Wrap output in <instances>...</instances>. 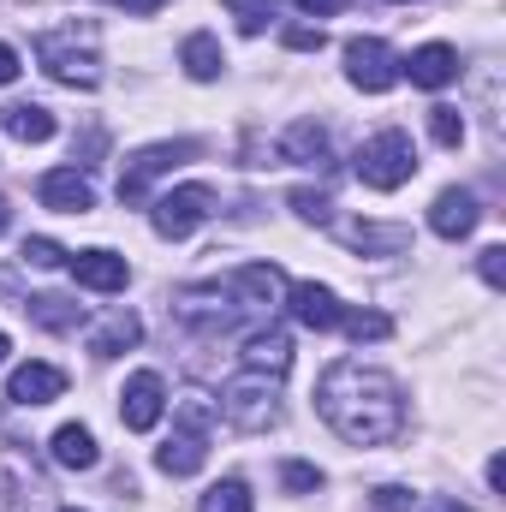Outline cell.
Returning <instances> with one entry per match:
<instances>
[{
    "label": "cell",
    "mask_w": 506,
    "mask_h": 512,
    "mask_svg": "<svg viewBox=\"0 0 506 512\" xmlns=\"http://www.w3.org/2000/svg\"><path fill=\"white\" fill-rule=\"evenodd\" d=\"M36 197H42L48 209H60V215H90V209H96V185H90L78 167H54V173H42Z\"/></svg>",
    "instance_id": "obj_11"
},
{
    "label": "cell",
    "mask_w": 506,
    "mask_h": 512,
    "mask_svg": "<svg viewBox=\"0 0 506 512\" xmlns=\"http://www.w3.org/2000/svg\"><path fill=\"white\" fill-rule=\"evenodd\" d=\"M251 489L239 483V477H221V483H209V495L197 501V512H251Z\"/></svg>",
    "instance_id": "obj_25"
},
{
    "label": "cell",
    "mask_w": 506,
    "mask_h": 512,
    "mask_svg": "<svg viewBox=\"0 0 506 512\" xmlns=\"http://www.w3.org/2000/svg\"><path fill=\"white\" fill-rule=\"evenodd\" d=\"M477 268H483V280H489L495 292H501V286H506V251H501V245H489V251H483V262H477Z\"/></svg>",
    "instance_id": "obj_34"
},
{
    "label": "cell",
    "mask_w": 506,
    "mask_h": 512,
    "mask_svg": "<svg viewBox=\"0 0 506 512\" xmlns=\"http://www.w3.org/2000/svg\"><path fill=\"white\" fill-rule=\"evenodd\" d=\"M18 72H24V66H18V48H6V42H0V90H6Z\"/></svg>",
    "instance_id": "obj_36"
},
{
    "label": "cell",
    "mask_w": 506,
    "mask_h": 512,
    "mask_svg": "<svg viewBox=\"0 0 506 512\" xmlns=\"http://www.w3.org/2000/svg\"><path fill=\"white\" fill-rule=\"evenodd\" d=\"M298 12H316V18H334V12H346L352 0H292Z\"/></svg>",
    "instance_id": "obj_35"
},
{
    "label": "cell",
    "mask_w": 506,
    "mask_h": 512,
    "mask_svg": "<svg viewBox=\"0 0 506 512\" xmlns=\"http://www.w3.org/2000/svg\"><path fill=\"white\" fill-rule=\"evenodd\" d=\"M292 209H298V221H310V227H328V221H334V197L316 191V185H298V191H292Z\"/></svg>",
    "instance_id": "obj_26"
},
{
    "label": "cell",
    "mask_w": 506,
    "mask_h": 512,
    "mask_svg": "<svg viewBox=\"0 0 506 512\" xmlns=\"http://www.w3.org/2000/svg\"><path fill=\"white\" fill-rule=\"evenodd\" d=\"M215 411H221L233 429H245V435L274 429V423H280V382L245 370V376H233V382L221 387V405H215Z\"/></svg>",
    "instance_id": "obj_5"
},
{
    "label": "cell",
    "mask_w": 506,
    "mask_h": 512,
    "mask_svg": "<svg viewBox=\"0 0 506 512\" xmlns=\"http://www.w3.org/2000/svg\"><path fill=\"white\" fill-rule=\"evenodd\" d=\"M24 262L30 268H66V251L54 239H24Z\"/></svg>",
    "instance_id": "obj_31"
},
{
    "label": "cell",
    "mask_w": 506,
    "mask_h": 512,
    "mask_svg": "<svg viewBox=\"0 0 506 512\" xmlns=\"http://www.w3.org/2000/svg\"><path fill=\"white\" fill-rule=\"evenodd\" d=\"M489 489H495V495L506 489V459H489Z\"/></svg>",
    "instance_id": "obj_37"
},
{
    "label": "cell",
    "mask_w": 506,
    "mask_h": 512,
    "mask_svg": "<svg viewBox=\"0 0 506 512\" xmlns=\"http://www.w3.org/2000/svg\"><path fill=\"white\" fill-rule=\"evenodd\" d=\"M215 423H221V411H215L203 393H185V399L173 405V435L161 441L155 465H161L167 477H197L203 459H209V435H215Z\"/></svg>",
    "instance_id": "obj_3"
},
{
    "label": "cell",
    "mask_w": 506,
    "mask_h": 512,
    "mask_svg": "<svg viewBox=\"0 0 506 512\" xmlns=\"http://www.w3.org/2000/svg\"><path fill=\"white\" fill-rule=\"evenodd\" d=\"M24 316H30L36 328H48V334H72V328L84 322V304H72V298H54V292H48V298H30V304H24Z\"/></svg>",
    "instance_id": "obj_24"
},
{
    "label": "cell",
    "mask_w": 506,
    "mask_h": 512,
    "mask_svg": "<svg viewBox=\"0 0 506 512\" xmlns=\"http://www.w3.org/2000/svg\"><path fill=\"white\" fill-rule=\"evenodd\" d=\"M179 66H185L197 84H209V78H221L227 54H221V42H215L209 30H197V36H185V48H179Z\"/></svg>",
    "instance_id": "obj_22"
},
{
    "label": "cell",
    "mask_w": 506,
    "mask_h": 512,
    "mask_svg": "<svg viewBox=\"0 0 506 512\" xmlns=\"http://www.w3.org/2000/svg\"><path fill=\"white\" fill-rule=\"evenodd\" d=\"M227 12L239 18V30H245V36H262V30H268V18H274V0H227Z\"/></svg>",
    "instance_id": "obj_29"
},
{
    "label": "cell",
    "mask_w": 506,
    "mask_h": 512,
    "mask_svg": "<svg viewBox=\"0 0 506 512\" xmlns=\"http://www.w3.org/2000/svg\"><path fill=\"white\" fill-rule=\"evenodd\" d=\"M114 6H131V12H137V0H114Z\"/></svg>",
    "instance_id": "obj_42"
},
{
    "label": "cell",
    "mask_w": 506,
    "mask_h": 512,
    "mask_svg": "<svg viewBox=\"0 0 506 512\" xmlns=\"http://www.w3.org/2000/svg\"><path fill=\"white\" fill-rule=\"evenodd\" d=\"M0 131L18 137V143H48L54 137V114L42 102H12V108H0Z\"/></svg>",
    "instance_id": "obj_19"
},
{
    "label": "cell",
    "mask_w": 506,
    "mask_h": 512,
    "mask_svg": "<svg viewBox=\"0 0 506 512\" xmlns=\"http://www.w3.org/2000/svg\"><path fill=\"white\" fill-rule=\"evenodd\" d=\"M316 405L328 417V429L352 447H387L399 429H405V399H399V382L381 376L370 364H328L322 382H316Z\"/></svg>",
    "instance_id": "obj_1"
},
{
    "label": "cell",
    "mask_w": 506,
    "mask_h": 512,
    "mask_svg": "<svg viewBox=\"0 0 506 512\" xmlns=\"http://www.w3.org/2000/svg\"><path fill=\"white\" fill-rule=\"evenodd\" d=\"M137 340H143V322H137L131 310H114V316L90 334V352H96V358H120V352L137 346Z\"/></svg>",
    "instance_id": "obj_21"
},
{
    "label": "cell",
    "mask_w": 506,
    "mask_h": 512,
    "mask_svg": "<svg viewBox=\"0 0 506 512\" xmlns=\"http://www.w3.org/2000/svg\"><path fill=\"white\" fill-rule=\"evenodd\" d=\"M161 411H167V382L155 370H137L126 382V393H120V423H126L131 435H149L161 423Z\"/></svg>",
    "instance_id": "obj_9"
},
{
    "label": "cell",
    "mask_w": 506,
    "mask_h": 512,
    "mask_svg": "<svg viewBox=\"0 0 506 512\" xmlns=\"http://www.w3.org/2000/svg\"><path fill=\"white\" fill-rule=\"evenodd\" d=\"M60 512H78V507H60Z\"/></svg>",
    "instance_id": "obj_43"
},
{
    "label": "cell",
    "mask_w": 506,
    "mask_h": 512,
    "mask_svg": "<svg viewBox=\"0 0 506 512\" xmlns=\"http://www.w3.org/2000/svg\"><path fill=\"white\" fill-rule=\"evenodd\" d=\"M6 227H12V203L0 197V233H6Z\"/></svg>",
    "instance_id": "obj_39"
},
{
    "label": "cell",
    "mask_w": 506,
    "mask_h": 512,
    "mask_svg": "<svg viewBox=\"0 0 506 512\" xmlns=\"http://www.w3.org/2000/svg\"><path fill=\"white\" fill-rule=\"evenodd\" d=\"M6 352H12V346H6V334H0V364H6Z\"/></svg>",
    "instance_id": "obj_41"
},
{
    "label": "cell",
    "mask_w": 506,
    "mask_h": 512,
    "mask_svg": "<svg viewBox=\"0 0 506 512\" xmlns=\"http://www.w3.org/2000/svg\"><path fill=\"white\" fill-rule=\"evenodd\" d=\"M411 173H417V143H411L399 126L376 131V137L358 149V179H364L370 191H399Z\"/></svg>",
    "instance_id": "obj_6"
},
{
    "label": "cell",
    "mask_w": 506,
    "mask_h": 512,
    "mask_svg": "<svg viewBox=\"0 0 506 512\" xmlns=\"http://www.w3.org/2000/svg\"><path fill=\"white\" fill-rule=\"evenodd\" d=\"M245 370L274 376V382L292 370V340H286V328H256L251 340H245Z\"/></svg>",
    "instance_id": "obj_17"
},
{
    "label": "cell",
    "mask_w": 506,
    "mask_h": 512,
    "mask_svg": "<svg viewBox=\"0 0 506 512\" xmlns=\"http://www.w3.org/2000/svg\"><path fill=\"white\" fill-rule=\"evenodd\" d=\"M215 215V191L209 185H173L167 197H155V209H149V221H155V233L161 239H191L203 221Z\"/></svg>",
    "instance_id": "obj_7"
},
{
    "label": "cell",
    "mask_w": 506,
    "mask_h": 512,
    "mask_svg": "<svg viewBox=\"0 0 506 512\" xmlns=\"http://www.w3.org/2000/svg\"><path fill=\"white\" fill-rule=\"evenodd\" d=\"M286 310H292L304 328H316V334H334V328L346 322V304H340L328 286H316V280H298V286H286Z\"/></svg>",
    "instance_id": "obj_10"
},
{
    "label": "cell",
    "mask_w": 506,
    "mask_h": 512,
    "mask_svg": "<svg viewBox=\"0 0 506 512\" xmlns=\"http://www.w3.org/2000/svg\"><path fill=\"white\" fill-rule=\"evenodd\" d=\"M161 6H167V0H137V12H143V18H149V12H161Z\"/></svg>",
    "instance_id": "obj_40"
},
{
    "label": "cell",
    "mask_w": 506,
    "mask_h": 512,
    "mask_svg": "<svg viewBox=\"0 0 506 512\" xmlns=\"http://www.w3.org/2000/svg\"><path fill=\"white\" fill-rule=\"evenodd\" d=\"M221 292H227V298H239V310H245V304H274V298L286 292V280H280V268H274V262H251V268L227 274V280H221Z\"/></svg>",
    "instance_id": "obj_15"
},
{
    "label": "cell",
    "mask_w": 506,
    "mask_h": 512,
    "mask_svg": "<svg viewBox=\"0 0 506 512\" xmlns=\"http://www.w3.org/2000/svg\"><path fill=\"white\" fill-rule=\"evenodd\" d=\"M280 155L298 161V167H328V161H334V143H328V131L316 126V120H298V126L286 131Z\"/></svg>",
    "instance_id": "obj_18"
},
{
    "label": "cell",
    "mask_w": 506,
    "mask_h": 512,
    "mask_svg": "<svg viewBox=\"0 0 506 512\" xmlns=\"http://www.w3.org/2000/svg\"><path fill=\"white\" fill-rule=\"evenodd\" d=\"M197 155H203V143H197V137L143 143V149H137V155L126 161V173H120V203H126V209H143V203H149V185H155L161 173H173V167L197 161Z\"/></svg>",
    "instance_id": "obj_4"
},
{
    "label": "cell",
    "mask_w": 506,
    "mask_h": 512,
    "mask_svg": "<svg viewBox=\"0 0 506 512\" xmlns=\"http://www.w3.org/2000/svg\"><path fill=\"white\" fill-rule=\"evenodd\" d=\"M96 459H102V447H96V435H90L84 423L54 429V465H66V471H96Z\"/></svg>",
    "instance_id": "obj_20"
},
{
    "label": "cell",
    "mask_w": 506,
    "mask_h": 512,
    "mask_svg": "<svg viewBox=\"0 0 506 512\" xmlns=\"http://www.w3.org/2000/svg\"><path fill=\"white\" fill-rule=\"evenodd\" d=\"M346 78L364 90V96H387L399 84V60L381 36H352L346 42Z\"/></svg>",
    "instance_id": "obj_8"
},
{
    "label": "cell",
    "mask_w": 506,
    "mask_h": 512,
    "mask_svg": "<svg viewBox=\"0 0 506 512\" xmlns=\"http://www.w3.org/2000/svg\"><path fill=\"white\" fill-rule=\"evenodd\" d=\"M280 42H286L292 54H322V48H328V36H322V30H310V24H292Z\"/></svg>",
    "instance_id": "obj_32"
},
{
    "label": "cell",
    "mask_w": 506,
    "mask_h": 512,
    "mask_svg": "<svg viewBox=\"0 0 506 512\" xmlns=\"http://www.w3.org/2000/svg\"><path fill=\"white\" fill-rule=\"evenodd\" d=\"M429 512H471L465 501H429Z\"/></svg>",
    "instance_id": "obj_38"
},
{
    "label": "cell",
    "mask_w": 506,
    "mask_h": 512,
    "mask_svg": "<svg viewBox=\"0 0 506 512\" xmlns=\"http://www.w3.org/2000/svg\"><path fill=\"white\" fill-rule=\"evenodd\" d=\"M60 393H66V370H54V364H18L12 382H6V399L12 405H48Z\"/></svg>",
    "instance_id": "obj_14"
},
{
    "label": "cell",
    "mask_w": 506,
    "mask_h": 512,
    "mask_svg": "<svg viewBox=\"0 0 506 512\" xmlns=\"http://www.w3.org/2000/svg\"><path fill=\"white\" fill-rule=\"evenodd\" d=\"M477 221H483V209H477V197H471V191H459V185H447V191L429 203V227H435L441 239H453V245H459V239H471V233H477Z\"/></svg>",
    "instance_id": "obj_12"
},
{
    "label": "cell",
    "mask_w": 506,
    "mask_h": 512,
    "mask_svg": "<svg viewBox=\"0 0 506 512\" xmlns=\"http://www.w3.org/2000/svg\"><path fill=\"white\" fill-rule=\"evenodd\" d=\"M280 483H286V495H316V489H322V471L304 465V459H286V465H280Z\"/></svg>",
    "instance_id": "obj_30"
},
{
    "label": "cell",
    "mask_w": 506,
    "mask_h": 512,
    "mask_svg": "<svg viewBox=\"0 0 506 512\" xmlns=\"http://www.w3.org/2000/svg\"><path fill=\"white\" fill-rule=\"evenodd\" d=\"M66 268H72V280L78 286H90V292H126V280H131V262L126 256H114V251H78V256H66Z\"/></svg>",
    "instance_id": "obj_13"
},
{
    "label": "cell",
    "mask_w": 506,
    "mask_h": 512,
    "mask_svg": "<svg viewBox=\"0 0 506 512\" xmlns=\"http://www.w3.org/2000/svg\"><path fill=\"white\" fill-rule=\"evenodd\" d=\"M429 131H435L441 149H459L465 143V114L459 108H429Z\"/></svg>",
    "instance_id": "obj_28"
},
{
    "label": "cell",
    "mask_w": 506,
    "mask_h": 512,
    "mask_svg": "<svg viewBox=\"0 0 506 512\" xmlns=\"http://www.w3.org/2000/svg\"><path fill=\"white\" fill-rule=\"evenodd\" d=\"M399 72H405L417 90H441V84H453V78H459V54H453L447 42H429V48H417Z\"/></svg>",
    "instance_id": "obj_16"
},
{
    "label": "cell",
    "mask_w": 506,
    "mask_h": 512,
    "mask_svg": "<svg viewBox=\"0 0 506 512\" xmlns=\"http://www.w3.org/2000/svg\"><path fill=\"white\" fill-rule=\"evenodd\" d=\"M370 507H376V512H405V507H411V489H399V483H381Z\"/></svg>",
    "instance_id": "obj_33"
},
{
    "label": "cell",
    "mask_w": 506,
    "mask_h": 512,
    "mask_svg": "<svg viewBox=\"0 0 506 512\" xmlns=\"http://www.w3.org/2000/svg\"><path fill=\"white\" fill-rule=\"evenodd\" d=\"M346 239H352V251L364 256H399L411 245V227H376V221H358V227H346Z\"/></svg>",
    "instance_id": "obj_23"
},
{
    "label": "cell",
    "mask_w": 506,
    "mask_h": 512,
    "mask_svg": "<svg viewBox=\"0 0 506 512\" xmlns=\"http://www.w3.org/2000/svg\"><path fill=\"white\" fill-rule=\"evenodd\" d=\"M352 340H387L393 334V322L381 316V310H346V322H340Z\"/></svg>",
    "instance_id": "obj_27"
},
{
    "label": "cell",
    "mask_w": 506,
    "mask_h": 512,
    "mask_svg": "<svg viewBox=\"0 0 506 512\" xmlns=\"http://www.w3.org/2000/svg\"><path fill=\"white\" fill-rule=\"evenodd\" d=\"M36 66L66 84V90H96L102 84V60H96V24H60L36 36Z\"/></svg>",
    "instance_id": "obj_2"
}]
</instances>
